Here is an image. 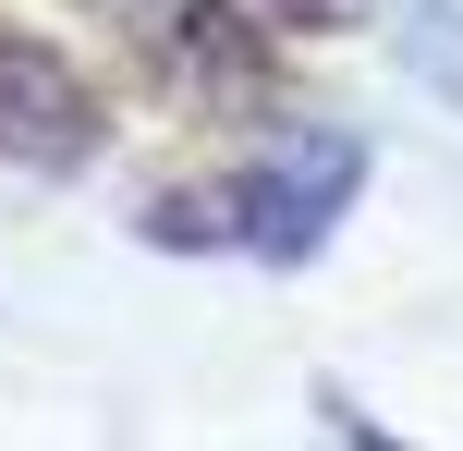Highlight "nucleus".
Returning <instances> with one entry per match:
<instances>
[{
  "instance_id": "obj_4",
  "label": "nucleus",
  "mask_w": 463,
  "mask_h": 451,
  "mask_svg": "<svg viewBox=\"0 0 463 451\" xmlns=\"http://www.w3.org/2000/svg\"><path fill=\"white\" fill-rule=\"evenodd\" d=\"M391 49L463 110V0H391Z\"/></svg>"
},
{
  "instance_id": "obj_2",
  "label": "nucleus",
  "mask_w": 463,
  "mask_h": 451,
  "mask_svg": "<svg viewBox=\"0 0 463 451\" xmlns=\"http://www.w3.org/2000/svg\"><path fill=\"white\" fill-rule=\"evenodd\" d=\"M98 146H110V98H98L49 37L0 24V159L13 171H86Z\"/></svg>"
},
{
  "instance_id": "obj_1",
  "label": "nucleus",
  "mask_w": 463,
  "mask_h": 451,
  "mask_svg": "<svg viewBox=\"0 0 463 451\" xmlns=\"http://www.w3.org/2000/svg\"><path fill=\"white\" fill-rule=\"evenodd\" d=\"M354 183H366V135H342V122H269V146L232 183H159L146 195V244H244L269 268H305L342 232Z\"/></svg>"
},
{
  "instance_id": "obj_3",
  "label": "nucleus",
  "mask_w": 463,
  "mask_h": 451,
  "mask_svg": "<svg viewBox=\"0 0 463 451\" xmlns=\"http://www.w3.org/2000/svg\"><path fill=\"white\" fill-rule=\"evenodd\" d=\"M159 61L184 73L195 98H244L256 73H269V24H244L232 0H184V13H171V37H159Z\"/></svg>"
}]
</instances>
